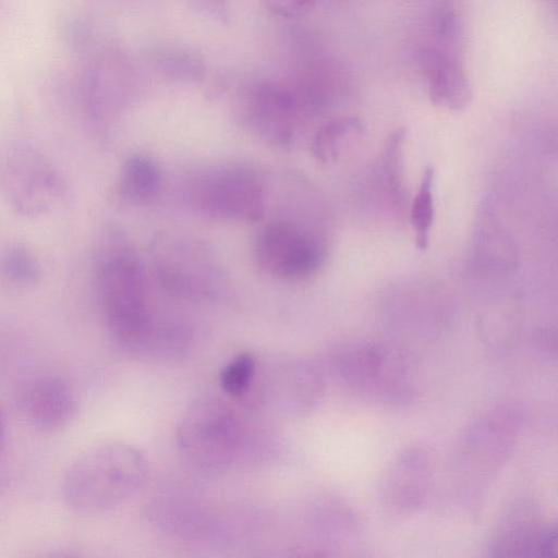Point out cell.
I'll list each match as a JSON object with an SVG mask.
<instances>
[{"mask_svg":"<svg viewBox=\"0 0 558 558\" xmlns=\"http://www.w3.org/2000/svg\"><path fill=\"white\" fill-rule=\"evenodd\" d=\"M97 283L107 330L120 351L138 356L171 342L173 325L156 319L142 264L119 235L99 258Z\"/></svg>","mask_w":558,"mask_h":558,"instance_id":"cell-1","label":"cell"},{"mask_svg":"<svg viewBox=\"0 0 558 558\" xmlns=\"http://www.w3.org/2000/svg\"><path fill=\"white\" fill-rule=\"evenodd\" d=\"M522 422L518 405L500 404L462 429L448 466L452 498L460 507L477 512L513 452Z\"/></svg>","mask_w":558,"mask_h":558,"instance_id":"cell-2","label":"cell"},{"mask_svg":"<svg viewBox=\"0 0 558 558\" xmlns=\"http://www.w3.org/2000/svg\"><path fill=\"white\" fill-rule=\"evenodd\" d=\"M147 462L132 445L107 441L77 457L66 470L62 494L66 505L84 514L110 511L144 484Z\"/></svg>","mask_w":558,"mask_h":558,"instance_id":"cell-3","label":"cell"},{"mask_svg":"<svg viewBox=\"0 0 558 558\" xmlns=\"http://www.w3.org/2000/svg\"><path fill=\"white\" fill-rule=\"evenodd\" d=\"M338 381L356 397L387 405H404L416 392L411 359L397 347L377 341L341 345L329 356Z\"/></svg>","mask_w":558,"mask_h":558,"instance_id":"cell-4","label":"cell"},{"mask_svg":"<svg viewBox=\"0 0 558 558\" xmlns=\"http://www.w3.org/2000/svg\"><path fill=\"white\" fill-rule=\"evenodd\" d=\"M150 258L159 286L172 298L214 300L228 288L217 258L193 238L161 233L151 243Z\"/></svg>","mask_w":558,"mask_h":558,"instance_id":"cell-5","label":"cell"},{"mask_svg":"<svg viewBox=\"0 0 558 558\" xmlns=\"http://www.w3.org/2000/svg\"><path fill=\"white\" fill-rule=\"evenodd\" d=\"M177 441L194 464L222 470L240 456L243 428L229 403L216 396H202L184 411L177 428Z\"/></svg>","mask_w":558,"mask_h":558,"instance_id":"cell-6","label":"cell"},{"mask_svg":"<svg viewBox=\"0 0 558 558\" xmlns=\"http://www.w3.org/2000/svg\"><path fill=\"white\" fill-rule=\"evenodd\" d=\"M189 198L197 211L219 220L252 222L265 213L260 179L241 167H221L199 174L189 186Z\"/></svg>","mask_w":558,"mask_h":558,"instance_id":"cell-7","label":"cell"},{"mask_svg":"<svg viewBox=\"0 0 558 558\" xmlns=\"http://www.w3.org/2000/svg\"><path fill=\"white\" fill-rule=\"evenodd\" d=\"M255 257L267 274L284 280H300L323 265L326 247L311 230L289 220H276L258 233Z\"/></svg>","mask_w":558,"mask_h":558,"instance_id":"cell-8","label":"cell"},{"mask_svg":"<svg viewBox=\"0 0 558 558\" xmlns=\"http://www.w3.org/2000/svg\"><path fill=\"white\" fill-rule=\"evenodd\" d=\"M435 476V459L429 447L412 444L400 450L385 469L377 489L383 512L407 519L427 504Z\"/></svg>","mask_w":558,"mask_h":558,"instance_id":"cell-9","label":"cell"},{"mask_svg":"<svg viewBox=\"0 0 558 558\" xmlns=\"http://www.w3.org/2000/svg\"><path fill=\"white\" fill-rule=\"evenodd\" d=\"M235 112L248 132L269 144H287L300 114L282 83L252 80L235 96Z\"/></svg>","mask_w":558,"mask_h":558,"instance_id":"cell-10","label":"cell"},{"mask_svg":"<svg viewBox=\"0 0 558 558\" xmlns=\"http://www.w3.org/2000/svg\"><path fill=\"white\" fill-rule=\"evenodd\" d=\"M5 189L16 210L25 216L47 211L64 189L58 172L34 149L20 146L9 154Z\"/></svg>","mask_w":558,"mask_h":558,"instance_id":"cell-11","label":"cell"},{"mask_svg":"<svg viewBox=\"0 0 558 558\" xmlns=\"http://www.w3.org/2000/svg\"><path fill=\"white\" fill-rule=\"evenodd\" d=\"M556 549V529L544 523L530 501L514 504L508 510L486 546L490 557H553Z\"/></svg>","mask_w":558,"mask_h":558,"instance_id":"cell-12","label":"cell"},{"mask_svg":"<svg viewBox=\"0 0 558 558\" xmlns=\"http://www.w3.org/2000/svg\"><path fill=\"white\" fill-rule=\"evenodd\" d=\"M26 423L41 433H54L70 424L77 412V399L62 379L41 377L26 384L17 400Z\"/></svg>","mask_w":558,"mask_h":558,"instance_id":"cell-13","label":"cell"},{"mask_svg":"<svg viewBox=\"0 0 558 558\" xmlns=\"http://www.w3.org/2000/svg\"><path fill=\"white\" fill-rule=\"evenodd\" d=\"M136 73L122 52L108 50L88 69L86 93L92 112L104 117L119 110L133 95Z\"/></svg>","mask_w":558,"mask_h":558,"instance_id":"cell-14","label":"cell"},{"mask_svg":"<svg viewBox=\"0 0 558 558\" xmlns=\"http://www.w3.org/2000/svg\"><path fill=\"white\" fill-rule=\"evenodd\" d=\"M420 60L435 106L461 111L470 105L473 92L460 56L432 46L421 51Z\"/></svg>","mask_w":558,"mask_h":558,"instance_id":"cell-15","label":"cell"},{"mask_svg":"<svg viewBox=\"0 0 558 558\" xmlns=\"http://www.w3.org/2000/svg\"><path fill=\"white\" fill-rule=\"evenodd\" d=\"M276 381L279 402L284 403L288 411L296 414H305L315 409L325 392L322 372L305 361L283 365Z\"/></svg>","mask_w":558,"mask_h":558,"instance_id":"cell-16","label":"cell"},{"mask_svg":"<svg viewBox=\"0 0 558 558\" xmlns=\"http://www.w3.org/2000/svg\"><path fill=\"white\" fill-rule=\"evenodd\" d=\"M161 181L160 169L151 158L134 155L122 167L119 194L129 204L143 205L159 194Z\"/></svg>","mask_w":558,"mask_h":558,"instance_id":"cell-17","label":"cell"},{"mask_svg":"<svg viewBox=\"0 0 558 558\" xmlns=\"http://www.w3.org/2000/svg\"><path fill=\"white\" fill-rule=\"evenodd\" d=\"M365 129L356 117L336 118L323 125L313 141V153L322 162L339 159L364 137Z\"/></svg>","mask_w":558,"mask_h":558,"instance_id":"cell-18","label":"cell"},{"mask_svg":"<svg viewBox=\"0 0 558 558\" xmlns=\"http://www.w3.org/2000/svg\"><path fill=\"white\" fill-rule=\"evenodd\" d=\"M148 60L162 77L178 83H194L203 78L205 64L202 57L193 50L174 45L154 46Z\"/></svg>","mask_w":558,"mask_h":558,"instance_id":"cell-19","label":"cell"},{"mask_svg":"<svg viewBox=\"0 0 558 558\" xmlns=\"http://www.w3.org/2000/svg\"><path fill=\"white\" fill-rule=\"evenodd\" d=\"M434 169L426 167L411 205L410 220L414 231L415 246L418 250L427 248L434 223Z\"/></svg>","mask_w":558,"mask_h":558,"instance_id":"cell-20","label":"cell"},{"mask_svg":"<svg viewBox=\"0 0 558 558\" xmlns=\"http://www.w3.org/2000/svg\"><path fill=\"white\" fill-rule=\"evenodd\" d=\"M405 132L398 129L389 136L383 154L381 170L386 191L397 208L404 206L407 196L402 178V156Z\"/></svg>","mask_w":558,"mask_h":558,"instance_id":"cell-21","label":"cell"},{"mask_svg":"<svg viewBox=\"0 0 558 558\" xmlns=\"http://www.w3.org/2000/svg\"><path fill=\"white\" fill-rule=\"evenodd\" d=\"M432 31L435 47L460 56L462 44V23L457 8L441 3L432 17Z\"/></svg>","mask_w":558,"mask_h":558,"instance_id":"cell-22","label":"cell"},{"mask_svg":"<svg viewBox=\"0 0 558 558\" xmlns=\"http://www.w3.org/2000/svg\"><path fill=\"white\" fill-rule=\"evenodd\" d=\"M477 238V256L485 267L493 269L505 267L512 257L507 256L512 251L509 247V241L500 227L493 222H486L482 226Z\"/></svg>","mask_w":558,"mask_h":558,"instance_id":"cell-23","label":"cell"},{"mask_svg":"<svg viewBox=\"0 0 558 558\" xmlns=\"http://www.w3.org/2000/svg\"><path fill=\"white\" fill-rule=\"evenodd\" d=\"M256 372L255 359L250 353L238 354L220 374L222 390L233 398L246 395L251 390Z\"/></svg>","mask_w":558,"mask_h":558,"instance_id":"cell-24","label":"cell"},{"mask_svg":"<svg viewBox=\"0 0 558 558\" xmlns=\"http://www.w3.org/2000/svg\"><path fill=\"white\" fill-rule=\"evenodd\" d=\"M1 271L12 283L27 286L40 276V266L35 256L25 247L9 248L1 259Z\"/></svg>","mask_w":558,"mask_h":558,"instance_id":"cell-25","label":"cell"},{"mask_svg":"<svg viewBox=\"0 0 558 558\" xmlns=\"http://www.w3.org/2000/svg\"><path fill=\"white\" fill-rule=\"evenodd\" d=\"M315 0H264L266 9L276 16L292 19L312 7Z\"/></svg>","mask_w":558,"mask_h":558,"instance_id":"cell-26","label":"cell"},{"mask_svg":"<svg viewBox=\"0 0 558 558\" xmlns=\"http://www.w3.org/2000/svg\"><path fill=\"white\" fill-rule=\"evenodd\" d=\"M192 7L203 16L226 24L230 17L228 0H190Z\"/></svg>","mask_w":558,"mask_h":558,"instance_id":"cell-27","label":"cell"},{"mask_svg":"<svg viewBox=\"0 0 558 558\" xmlns=\"http://www.w3.org/2000/svg\"><path fill=\"white\" fill-rule=\"evenodd\" d=\"M5 434H7L5 417H4L3 411L0 407V453L2 452L4 444H5Z\"/></svg>","mask_w":558,"mask_h":558,"instance_id":"cell-28","label":"cell"},{"mask_svg":"<svg viewBox=\"0 0 558 558\" xmlns=\"http://www.w3.org/2000/svg\"><path fill=\"white\" fill-rule=\"evenodd\" d=\"M459 2H460V0H442L444 4H447V5H450L453 8H457Z\"/></svg>","mask_w":558,"mask_h":558,"instance_id":"cell-29","label":"cell"}]
</instances>
